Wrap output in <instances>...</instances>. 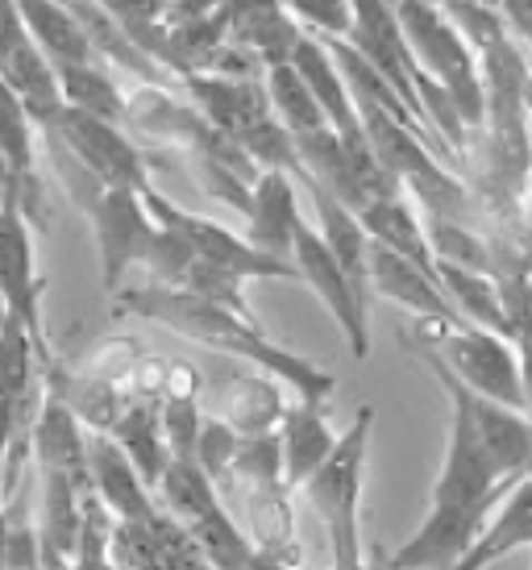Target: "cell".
Instances as JSON below:
<instances>
[{"mask_svg":"<svg viewBox=\"0 0 532 570\" xmlns=\"http://www.w3.org/2000/svg\"><path fill=\"white\" fill-rule=\"evenodd\" d=\"M250 246L258 250L283 254L292 250V225H296L299 208H296V191H292V179L279 167H266V175H258V184L250 191Z\"/></svg>","mask_w":532,"mask_h":570,"instance_id":"e0dca14e","label":"cell"},{"mask_svg":"<svg viewBox=\"0 0 532 570\" xmlns=\"http://www.w3.org/2000/svg\"><path fill=\"white\" fill-rule=\"evenodd\" d=\"M358 222L371 242H378V246H387V250H395V254H404V258L421 263V267H433V254H428L424 229L416 225L412 208L400 200V191H395V196H378V200H371V205H362Z\"/></svg>","mask_w":532,"mask_h":570,"instance_id":"603a6c76","label":"cell"},{"mask_svg":"<svg viewBox=\"0 0 532 570\" xmlns=\"http://www.w3.org/2000/svg\"><path fill=\"white\" fill-rule=\"evenodd\" d=\"M33 445H38V462L50 475H67L79 488H92L88 479V450H83V433L76 425V412L67 409L63 396L50 392L42 400L38 425H33Z\"/></svg>","mask_w":532,"mask_h":570,"instance_id":"9a60e30c","label":"cell"},{"mask_svg":"<svg viewBox=\"0 0 532 570\" xmlns=\"http://www.w3.org/2000/svg\"><path fill=\"white\" fill-rule=\"evenodd\" d=\"M138 188H105V196H96L92 205V225L96 242H100V263H105V287H117L126 267L146 254L150 238H155L158 222L146 213L138 200Z\"/></svg>","mask_w":532,"mask_h":570,"instance_id":"ba28073f","label":"cell"},{"mask_svg":"<svg viewBox=\"0 0 532 570\" xmlns=\"http://www.w3.org/2000/svg\"><path fill=\"white\" fill-rule=\"evenodd\" d=\"M387 4H392V0H387Z\"/></svg>","mask_w":532,"mask_h":570,"instance_id":"f35d334b","label":"cell"},{"mask_svg":"<svg viewBox=\"0 0 532 570\" xmlns=\"http://www.w3.org/2000/svg\"><path fill=\"white\" fill-rule=\"evenodd\" d=\"M428 271H433V279L466 308V317H474L483 330H500L503 337H520V330L508 321V313H503L500 284H495L486 271L457 267V263H445V258H433V267Z\"/></svg>","mask_w":532,"mask_h":570,"instance_id":"44dd1931","label":"cell"},{"mask_svg":"<svg viewBox=\"0 0 532 570\" xmlns=\"http://www.w3.org/2000/svg\"><path fill=\"white\" fill-rule=\"evenodd\" d=\"M287 63L296 67V76L308 83V92L321 105L329 129H337V138H358L362 134L358 109H354V96H349L345 80L337 76V67H333L329 50L321 47V42H313V38H296V47L287 50Z\"/></svg>","mask_w":532,"mask_h":570,"instance_id":"4fadbf2b","label":"cell"},{"mask_svg":"<svg viewBox=\"0 0 532 570\" xmlns=\"http://www.w3.org/2000/svg\"><path fill=\"white\" fill-rule=\"evenodd\" d=\"M237 142H242V150L246 155H254L258 163H266V167H296V138H292V129L275 126L270 117H263V121H254L250 129H242L237 134Z\"/></svg>","mask_w":532,"mask_h":570,"instance_id":"4dcf8cb0","label":"cell"},{"mask_svg":"<svg viewBox=\"0 0 532 570\" xmlns=\"http://www.w3.org/2000/svg\"><path fill=\"white\" fill-rule=\"evenodd\" d=\"M445 366H454V375L466 383L474 396H486L495 404L524 412V383H520V363L508 350L503 337L486 330H462L445 342Z\"/></svg>","mask_w":532,"mask_h":570,"instance_id":"8992f818","label":"cell"},{"mask_svg":"<svg viewBox=\"0 0 532 570\" xmlns=\"http://www.w3.org/2000/svg\"><path fill=\"white\" fill-rule=\"evenodd\" d=\"M55 80H59L63 105H71V109L96 112V117H105V121H117V117L126 112L121 96H117V88L100 76V67H92V63H55Z\"/></svg>","mask_w":532,"mask_h":570,"instance_id":"4316f807","label":"cell"},{"mask_svg":"<svg viewBox=\"0 0 532 570\" xmlns=\"http://www.w3.org/2000/svg\"><path fill=\"white\" fill-rule=\"evenodd\" d=\"M13 191H17V175H13V167H9V159L0 155V205H4Z\"/></svg>","mask_w":532,"mask_h":570,"instance_id":"d590c367","label":"cell"},{"mask_svg":"<svg viewBox=\"0 0 532 570\" xmlns=\"http://www.w3.org/2000/svg\"><path fill=\"white\" fill-rule=\"evenodd\" d=\"M428 234H433V242H437V258L457 263V267H470V271H486V250L470 238L462 225L450 222V217H437V213H433Z\"/></svg>","mask_w":532,"mask_h":570,"instance_id":"d6a6232c","label":"cell"},{"mask_svg":"<svg viewBox=\"0 0 532 570\" xmlns=\"http://www.w3.org/2000/svg\"><path fill=\"white\" fill-rule=\"evenodd\" d=\"M234 450H237V433L229 425H220V421L200 425V438H196V462H200V471L208 479H220L225 471H229Z\"/></svg>","mask_w":532,"mask_h":570,"instance_id":"836d02e7","label":"cell"},{"mask_svg":"<svg viewBox=\"0 0 532 570\" xmlns=\"http://www.w3.org/2000/svg\"><path fill=\"white\" fill-rule=\"evenodd\" d=\"M0 296L33 337V350H42V313H38V275H33L30 225L21 217V196H9L0 205Z\"/></svg>","mask_w":532,"mask_h":570,"instance_id":"30bf717a","label":"cell"},{"mask_svg":"<svg viewBox=\"0 0 532 570\" xmlns=\"http://www.w3.org/2000/svg\"><path fill=\"white\" fill-rule=\"evenodd\" d=\"M371 425H375V409H362L349 433L337 438L329 454L321 459V466L304 479V495L313 500V508L329 529L333 558L342 567H358V491Z\"/></svg>","mask_w":532,"mask_h":570,"instance_id":"277c9868","label":"cell"},{"mask_svg":"<svg viewBox=\"0 0 532 570\" xmlns=\"http://www.w3.org/2000/svg\"><path fill=\"white\" fill-rule=\"evenodd\" d=\"M242 479H250L258 488H275L283 475V450H279V438H250V442H242L237 438V450L234 459H229Z\"/></svg>","mask_w":532,"mask_h":570,"instance_id":"1f68e13d","label":"cell"},{"mask_svg":"<svg viewBox=\"0 0 532 570\" xmlns=\"http://www.w3.org/2000/svg\"><path fill=\"white\" fill-rule=\"evenodd\" d=\"M141 200H146V208L155 213L158 222L175 225V229L188 238L191 254H196L200 263H208V267L242 275V279H296L299 275V271L287 267L283 258L258 250V246H250V242L229 234V229H220L217 222H200V217H191V213H179V208L162 205L155 191L141 188Z\"/></svg>","mask_w":532,"mask_h":570,"instance_id":"5b68a950","label":"cell"},{"mask_svg":"<svg viewBox=\"0 0 532 570\" xmlns=\"http://www.w3.org/2000/svg\"><path fill=\"white\" fill-rule=\"evenodd\" d=\"M279 450H283V479L299 488L321 466V459L333 450V433L325 425V416H321V400H299V409L287 412Z\"/></svg>","mask_w":532,"mask_h":570,"instance_id":"ffe728a7","label":"cell"},{"mask_svg":"<svg viewBox=\"0 0 532 570\" xmlns=\"http://www.w3.org/2000/svg\"><path fill=\"white\" fill-rule=\"evenodd\" d=\"M191 92L200 96L204 112L213 117V126L225 138H237L242 129L263 121L266 109H270L266 88H254V83H242V80H191Z\"/></svg>","mask_w":532,"mask_h":570,"instance_id":"cb8c5ba5","label":"cell"},{"mask_svg":"<svg viewBox=\"0 0 532 570\" xmlns=\"http://www.w3.org/2000/svg\"><path fill=\"white\" fill-rule=\"evenodd\" d=\"M470 421H474V438L483 445L491 471L500 479L524 475V466H529V421H524V412L470 392Z\"/></svg>","mask_w":532,"mask_h":570,"instance_id":"5bb4252c","label":"cell"},{"mask_svg":"<svg viewBox=\"0 0 532 570\" xmlns=\"http://www.w3.org/2000/svg\"><path fill=\"white\" fill-rule=\"evenodd\" d=\"M366 279H371V287L383 292L387 301L412 308L416 317L454 321L457 325V313L445 304V292H441V284L433 279V271L404 258V254H395V250H387V246L371 242V246H366Z\"/></svg>","mask_w":532,"mask_h":570,"instance_id":"8fae6325","label":"cell"},{"mask_svg":"<svg viewBox=\"0 0 532 570\" xmlns=\"http://www.w3.org/2000/svg\"><path fill=\"white\" fill-rule=\"evenodd\" d=\"M308 188H313L316 213H321V225H325L321 238H325V246H329L333 258H337L345 284L354 292V301L366 308V287H371V279H366V246H371V238H366V229H362L358 213H349V208H345L333 191L321 188L316 179H308Z\"/></svg>","mask_w":532,"mask_h":570,"instance_id":"2e32d148","label":"cell"},{"mask_svg":"<svg viewBox=\"0 0 532 570\" xmlns=\"http://www.w3.org/2000/svg\"><path fill=\"white\" fill-rule=\"evenodd\" d=\"M266 96L275 100V109H279V117L287 121L292 134H316V129H329L321 105L313 100L308 83L299 80L292 63H270V71H266Z\"/></svg>","mask_w":532,"mask_h":570,"instance_id":"484cf974","label":"cell"},{"mask_svg":"<svg viewBox=\"0 0 532 570\" xmlns=\"http://www.w3.org/2000/svg\"><path fill=\"white\" fill-rule=\"evenodd\" d=\"M112 433H117V445L126 450V459L134 462V471L141 475V483H158L162 462H167L162 433H158V409H150V404H134V409L117 412Z\"/></svg>","mask_w":532,"mask_h":570,"instance_id":"d4e9b609","label":"cell"},{"mask_svg":"<svg viewBox=\"0 0 532 570\" xmlns=\"http://www.w3.org/2000/svg\"><path fill=\"white\" fill-rule=\"evenodd\" d=\"M421 358L437 371V380L445 383V392L454 400V425H450L445 466H441L437 488H433V512L421 524V533L407 541L404 550H395L392 567H457L462 554L470 550L474 533H479V524L486 521V508L495 504V495L512 479H500L491 471L483 445L474 438L466 383L457 380L433 350H421Z\"/></svg>","mask_w":532,"mask_h":570,"instance_id":"6da1fadb","label":"cell"},{"mask_svg":"<svg viewBox=\"0 0 532 570\" xmlns=\"http://www.w3.org/2000/svg\"><path fill=\"white\" fill-rule=\"evenodd\" d=\"M0 155L9 159L17 179H30V112L4 80H0Z\"/></svg>","mask_w":532,"mask_h":570,"instance_id":"83f0119b","label":"cell"},{"mask_svg":"<svg viewBox=\"0 0 532 570\" xmlns=\"http://www.w3.org/2000/svg\"><path fill=\"white\" fill-rule=\"evenodd\" d=\"M9 317V304H4V296H0V321Z\"/></svg>","mask_w":532,"mask_h":570,"instance_id":"74e56055","label":"cell"},{"mask_svg":"<svg viewBox=\"0 0 532 570\" xmlns=\"http://www.w3.org/2000/svg\"><path fill=\"white\" fill-rule=\"evenodd\" d=\"M441 4H445L450 13H462V9H466V4H474V0H441Z\"/></svg>","mask_w":532,"mask_h":570,"instance_id":"8d00e7d4","label":"cell"},{"mask_svg":"<svg viewBox=\"0 0 532 570\" xmlns=\"http://www.w3.org/2000/svg\"><path fill=\"white\" fill-rule=\"evenodd\" d=\"M158 433L171 450V459H196V438H200V412L188 392H167L158 409Z\"/></svg>","mask_w":532,"mask_h":570,"instance_id":"f546056e","label":"cell"},{"mask_svg":"<svg viewBox=\"0 0 532 570\" xmlns=\"http://www.w3.org/2000/svg\"><path fill=\"white\" fill-rule=\"evenodd\" d=\"M100 4H105L112 17H121L134 33H146V26L158 21L162 9H167V0H100Z\"/></svg>","mask_w":532,"mask_h":570,"instance_id":"e575fe53","label":"cell"},{"mask_svg":"<svg viewBox=\"0 0 532 570\" xmlns=\"http://www.w3.org/2000/svg\"><path fill=\"white\" fill-rule=\"evenodd\" d=\"M109 504H100L92 488L79 491V541H76V567H109Z\"/></svg>","mask_w":532,"mask_h":570,"instance_id":"f1b7e54d","label":"cell"},{"mask_svg":"<svg viewBox=\"0 0 532 570\" xmlns=\"http://www.w3.org/2000/svg\"><path fill=\"white\" fill-rule=\"evenodd\" d=\"M79 483L67 475H50L42 471V562L59 567V562H76L79 541Z\"/></svg>","mask_w":532,"mask_h":570,"instance_id":"7402d4cb","label":"cell"},{"mask_svg":"<svg viewBox=\"0 0 532 570\" xmlns=\"http://www.w3.org/2000/svg\"><path fill=\"white\" fill-rule=\"evenodd\" d=\"M292 254H296V271L313 284V292L325 301V308H329L333 317H337V325L345 330L354 358H366V354H371L366 308L354 301V292H349V284H345L342 267H337L333 250L325 246V238H321L316 229H308L299 217H296V225H292Z\"/></svg>","mask_w":532,"mask_h":570,"instance_id":"52a82bcc","label":"cell"},{"mask_svg":"<svg viewBox=\"0 0 532 570\" xmlns=\"http://www.w3.org/2000/svg\"><path fill=\"white\" fill-rule=\"evenodd\" d=\"M126 313L155 317L162 325L179 330L184 337L204 342V346L237 354V358H250V363L266 366V371H279L287 383H296L304 400H321L325 404V396L333 392V375H325L321 366L279 350L250 317H237L234 308H220V304L204 301V296H196L188 287H146V292H134Z\"/></svg>","mask_w":532,"mask_h":570,"instance_id":"7a4b0ae2","label":"cell"},{"mask_svg":"<svg viewBox=\"0 0 532 570\" xmlns=\"http://www.w3.org/2000/svg\"><path fill=\"white\" fill-rule=\"evenodd\" d=\"M400 33H404L412 59L424 63L421 71L428 80H437L445 96L454 100L462 126H479L486 112V92L483 76L474 71L470 47L462 42V33L433 9V0H392Z\"/></svg>","mask_w":532,"mask_h":570,"instance_id":"3957f363","label":"cell"},{"mask_svg":"<svg viewBox=\"0 0 532 570\" xmlns=\"http://www.w3.org/2000/svg\"><path fill=\"white\" fill-rule=\"evenodd\" d=\"M33 47L47 55V63H92V38L55 0H13Z\"/></svg>","mask_w":532,"mask_h":570,"instance_id":"ac0fdd59","label":"cell"},{"mask_svg":"<svg viewBox=\"0 0 532 570\" xmlns=\"http://www.w3.org/2000/svg\"><path fill=\"white\" fill-rule=\"evenodd\" d=\"M50 126L63 129L67 146L76 150L79 159L88 163V171L105 179V188H146V171H141V155L112 129V121L96 117L83 109H63L55 112Z\"/></svg>","mask_w":532,"mask_h":570,"instance_id":"9c48e42d","label":"cell"},{"mask_svg":"<svg viewBox=\"0 0 532 570\" xmlns=\"http://www.w3.org/2000/svg\"><path fill=\"white\" fill-rule=\"evenodd\" d=\"M83 450H88V479H92L96 495L109 504V512H117L121 521H150L155 504L117 438L92 433V438H83Z\"/></svg>","mask_w":532,"mask_h":570,"instance_id":"7c38bea8","label":"cell"},{"mask_svg":"<svg viewBox=\"0 0 532 570\" xmlns=\"http://www.w3.org/2000/svg\"><path fill=\"white\" fill-rule=\"evenodd\" d=\"M508 500H503L500 517L491 524H479V533L470 541V550L462 554V567H483V562H495L503 558L508 550H520V546H529L532 541V521H529V504H532V483L529 475L512 479V488L503 491Z\"/></svg>","mask_w":532,"mask_h":570,"instance_id":"d6986e66","label":"cell"}]
</instances>
